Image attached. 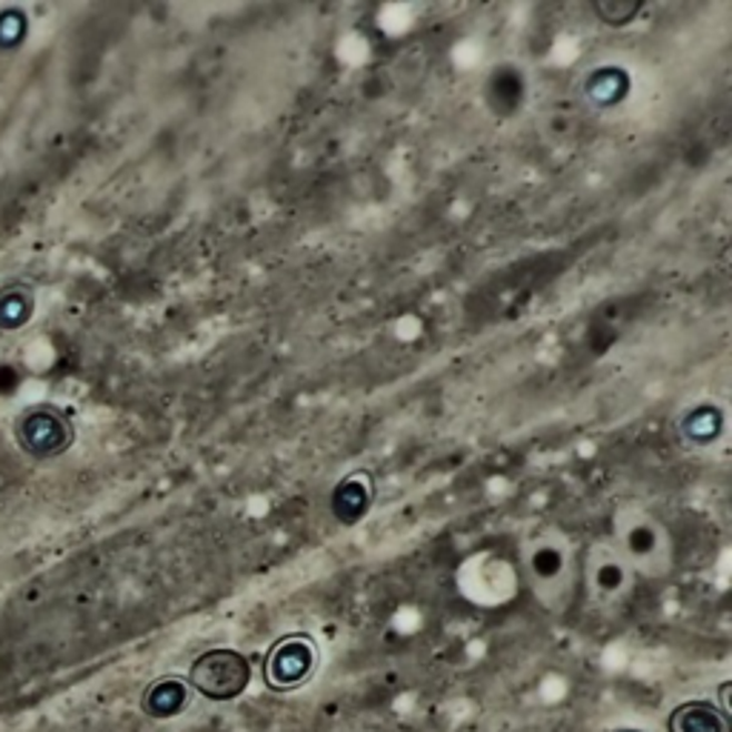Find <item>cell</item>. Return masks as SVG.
<instances>
[{"instance_id": "3", "label": "cell", "mask_w": 732, "mask_h": 732, "mask_svg": "<svg viewBox=\"0 0 732 732\" xmlns=\"http://www.w3.org/2000/svg\"><path fill=\"white\" fill-rule=\"evenodd\" d=\"M318 666V650L309 635H284L264 659V681L273 693H293L307 684Z\"/></svg>"}, {"instance_id": "13", "label": "cell", "mask_w": 732, "mask_h": 732, "mask_svg": "<svg viewBox=\"0 0 732 732\" xmlns=\"http://www.w3.org/2000/svg\"><path fill=\"white\" fill-rule=\"evenodd\" d=\"M613 732H641V730H613Z\"/></svg>"}, {"instance_id": "12", "label": "cell", "mask_w": 732, "mask_h": 732, "mask_svg": "<svg viewBox=\"0 0 732 732\" xmlns=\"http://www.w3.org/2000/svg\"><path fill=\"white\" fill-rule=\"evenodd\" d=\"M730 681H724V684H721L719 686V693H721V706H719V710H721V713H726V715H730Z\"/></svg>"}, {"instance_id": "5", "label": "cell", "mask_w": 732, "mask_h": 732, "mask_svg": "<svg viewBox=\"0 0 732 732\" xmlns=\"http://www.w3.org/2000/svg\"><path fill=\"white\" fill-rule=\"evenodd\" d=\"M666 732H732L730 715L713 701H684L666 719Z\"/></svg>"}, {"instance_id": "4", "label": "cell", "mask_w": 732, "mask_h": 732, "mask_svg": "<svg viewBox=\"0 0 732 732\" xmlns=\"http://www.w3.org/2000/svg\"><path fill=\"white\" fill-rule=\"evenodd\" d=\"M189 704H192V686L180 675L155 679L140 695V713L155 721L178 719L184 710H189Z\"/></svg>"}, {"instance_id": "8", "label": "cell", "mask_w": 732, "mask_h": 732, "mask_svg": "<svg viewBox=\"0 0 732 732\" xmlns=\"http://www.w3.org/2000/svg\"><path fill=\"white\" fill-rule=\"evenodd\" d=\"M29 38V14L20 7L0 9V52H18Z\"/></svg>"}, {"instance_id": "1", "label": "cell", "mask_w": 732, "mask_h": 732, "mask_svg": "<svg viewBox=\"0 0 732 732\" xmlns=\"http://www.w3.org/2000/svg\"><path fill=\"white\" fill-rule=\"evenodd\" d=\"M12 435L23 455L34 461H52L72 449L75 424L67 409L55 404H34L18 413Z\"/></svg>"}, {"instance_id": "7", "label": "cell", "mask_w": 732, "mask_h": 732, "mask_svg": "<svg viewBox=\"0 0 732 732\" xmlns=\"http://www.w3.org/2000/svg\"><path fill=\"white\" fill-rule=\"evenodd\" d=\"M366 510H369V489H366L360 481L349 478L335 489L333 513L344 526L358 524V521L366 515Z\"/></svg>"}, {"instance_id": "2", "label": "cell", "mask_w": 732, "mask_h": 732, "mask_svg": "<svg viewBox=\"0 0 732 732\" xmlns=\"http://www.w3.org/2000/svg\"><path fill=\"white\" fill-rule=\"evenodd\" d=\"M249 679H253V666L235 650H209V653L198 655L189 666V686L192 693L204 695L207 701H235L238 695L247 693Z\"/></svg>"}, {"instance_id": "11", "label": "cell", "mask_w": 732, "mask_h": 732, "mask_svg": "<svg viewBox=\"0 0 732 732\" xmlns=\"http://www.w3.org/2000/svg\"><path fill=\"white\" fill-rule=\"evenodd\" d=\"M639 12L641 3H630V0H601V3H595V14L610 27H624Z\"/></svg>"}, {"instance_id": "6", "label": "cell", "mask_w": 732, "mask_h": 732, "mask_svg": "<svg viewBox=\"0 0 732 732\" xmlns=\"http://www.w3.org/2000/svg\"><path fill=\"white\" fill-rule=\"evenodd\" d=\"M34 309H38V293L27 280H9L0 287V333L12 335L29 327Z\"/></svg>"}, {"instance_id": "9", "label": "cell", "mask_w": 732, "mask_h": 732, "mask_svg": "<svg viewBox=\"0 0 732 732\" xmlns=\"http://www.w3.org/2000/svg\"><path fill=\"white\" fill-rule=\"evenodd\" d=\"M624 87H626L624 75H621L619 69L606 67L601 69L599 75L590 78V83H586V95H590V100H593L595 107H613L615 100L624 98Z\"/></svg>"}, {"instance_id": "10", "label": "cell", "mask_w": 732, "mask_h": 732, "mask_svg": "<svg viewBox=\"0 0 732 732\" xmlns=\"http://www.w3.org/2000/svg\"><path fill=\"white\" fill-rule=\"evenodd\" d=\"M721 429V415L719 409H695L684 418V433L686 438L695 441V444H706V441L719 438Z\"/></svg>"}]
</instances>
